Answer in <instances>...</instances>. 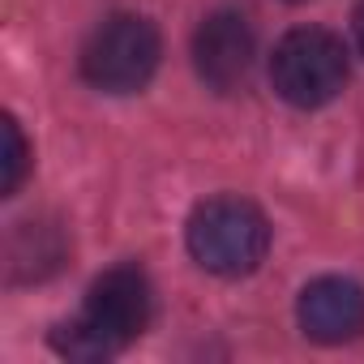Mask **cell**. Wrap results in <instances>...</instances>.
I'll use <instances>...</instances> for the list:
<instances>
[{"label":"cell","instance_id":"1","mask_svg":"<svg viewBox=\"0 0 364 364\" xmlns=\"http://www.w3.org/2000/svg\"><path fill=\"white\" fill-rule=\"evenodd\" d=\"M150 326V283L137 266H116L95 279L82 313L65 321L52 343L69 360H107Z\"/></svg>","mask_w":364,"mask_h":364},{"label":"cell","instance_id":"2","mask_svg":"<svg viewBox=\"0 0 364 364\" xmlns=\"http://www.w3.org/2000/svg\"><path fill=\"white\" fill-rule=\"evenodd\" d=\"M270 249L266 215L245 198H210L189 215V253L223 279L253 274Z\"/></svg>","mask_w":364,"mask_h":364},{"label":"cell","instance_id":"3","mask_svg":"<svg viewBox=\"0 0 364 364\" xmlns=\"http://www.w3.org/2000/svg\"><path fill=\"white\" fill-rule=\"evenodd\" d=\"M159 31L137 14L107 18L82 48V77L95 90L107 95H133L141 90L159 69Z\"/></svg>","mask_w":364,"mask_h":364},{"label":"cell","instance_id":"4","mask_svg":"<svg viewBox=\"0 0 364 364\" xmlns=\"http://www.w3.org/2000/svg\"><path fill=\"white\" fill-rule=\"evenodd\" d=\"M270 82L291 107H321L347 86V48L317 26H300L279 39L270 56Z\"/></svg>","mask_w":364,"mask_h":364},{"label":"cell","instance_id":"5","mask_svg":"<svg viewBox=\"0 0 364 364\" xmlns=\"http://www.w3.org/2000/svg\"><path fill=\"white\" fill-rule=\"evenodd\" d=\"M193 65L210 90H219V95L236 90L253 65V26L232 9L210 14L193 35Z\"/></svg>","mask_w":364,"mask_h":364},{"label":"cell","instance_id":"6","mask_svg":"<svg viewBox=\"0 0 364 364\" xmlns=\"http://www.w3.org/2000/svg\"><path fill=\"white\" fill-rule=\"evenodd\" d=\"M296 317L313 343H351L355 334H364V287L338 274L313 279L300 291Z\"/></svg>","mask_w":364,"mask_h":364},{"label":"cell","instance_id":"7","mask_svg":"<svg viewBox=\"0 0 364 364\" xmlns=\"http://www.w3.org/2000/svg\"><path fill=\"white\" fill-rule=\"evenodd\" d=\"M0 137H5V150H0V193L14 198L18 185L26 180V167H31V150H26V137L18 129L14 116L0 120Z\"/></svg>","mask_w":364,"mask_h":364},{"label":"cell","instance_id":"8","mask_svg":"<svg viewBox=\"0 0 364 364\" xmlns=\"http://www.w3.org/2000/svg\"><path fill=\"white\" fill-rule=\"evenodd\" d=\"M355 43L364 52V0H360V9H355Z\"/></svg>","mask_w":364,"mask_h":364}]
</instances>
